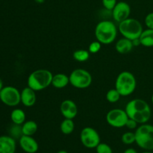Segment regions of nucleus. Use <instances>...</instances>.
Returning a JSON list of instances; mask_svg holds the SVG:
<instances>
[{
  "label": "nucleus",
  "mask_w": 153,
  "mask_h": 153,
  "mask_svg": "<svg viewBox=\"0 0 153 153\" xmlns=\"http://www.w3.org/2000/svg\"><path fill=\"white\" fill-rule=\"evenodd\" d=\"M125 111L128 118L134 120L140 124L146 123L152 115L149 104L141 99H134L128 102Z\"/></svg>",
  "instance_id": "1"
},
{
  "label": "nucleus",
  "mask_w": 153,
  "mask_h": 153,
  "mask_svg": "<svg viewBox=\"0 0 153 153\" xmlns=\"http://www.w3.org/2000/svg\"><path fill=\"white\" fill-rule=\"evenodd\" d=\"M117 28L111 21L103 20L99 22L95 28V37L102 44H111L115 40Z\"/></svg>",
  "instance_id": "2"
},
{
  "label": "nucleus",
  "mask_w": 153,
  "mask_h": 153,
  "mask_svg": "<svg viewBox=\"0 0 153 153\" xmlns=\"http://www.w3.org/2000/svg\"><path fill=\"white\" fill-rule=\"evenodd\" d=\"M53 75L49 70L40 69L34 70L28 78V87L34 91H40L46 89L52 85Z\"/></svg>",
  "instance_id": "3"
},
{
  "label": "nucleus",
  "mask_w": 153,
  "mask_h": 153,
  "mask_svg": "<svg viewBox=\"0 0 153 153\" xmlns=\"http://www.w3.org/2000/svg\"><path fill=\"white\" fill-rule=\"evenodd\" d=\"M136 79L134 75L128 71L120 73L115 82V88L117 90L121 97H128L135 91Z\"/></svg>",
  "instance_id": "4"
},
{
  "label": "nucleus",
  "mask_w": 153,
  "mask_h": 153,
  "mask_svg": "<svg viewBox=\"0 0 153 153\" xmlns=\"http://www.w3.org/2000/svg\"><path fill=\"white\" fill-rule=\"evenodd\" d=\"M143 26L140 21L128 17L119 23V31L125 38L134 40L140 37L143 32Z\"/></svg>",
  "instance_id": "5"
},
{
  "label": "nucleus",
  "mask_w": 153,
  "mask_h": 153,
  "mask_svg": "<svg viewBox=\"0 0 153 153\" xmlns=\"http://www.w3.org/2000/svg\"><path fill=\"white\" fill-rule=\"evenodd\" d=\"M135 143L145 150H153V126L142 124L137 127L135 132Z\"/></svg>",
  "instance_id": "6"
},
{
  "label": "nucleus",
  "mask_w": 153,
  "mask_h": 153,
  "mask_svg": "<svg viewBox=\"0 0 153 153\" xmlns=\"http://www.w3.org/2000/svg\"><path fill=\"white\" fill-rule=\"evenodd\" d=\"M70 83L72 86L78 89L88 88L92 83L91 73L84 69H76L70 73Z\"/></svg>",
  "instance_id": "7"
},
{
  "label": "nucleus",
  "mask_w": 153,
  "mask_h": 153,
  "mask_svg": "<svg viewBox=\"0 0 153 153\" xmlns=\"http://www.w3.org/2000/svg\"><path fill=\"white\" fill-rule=\"evenodd\" d=\"M0 101L9 107H14L21 102L20 92L13 86H5L0 91Z\"/></svg>",
  "instance_id": "8"
},
{
  "label": "nucleus",
  "mask_w": 153,
  "mask_h": 153,
  "mask_svg": "<svg viewBox=\"0 0 153 153\" xmlns=\"http://www.w3.org/2000/svg\"><path fill=\"white\" fill-rule=\"evenodd\" d=\"M80 140L86 148L94 149L100 143V136L94 128L85 127L80 133Z\"/></svg>",
  "instance_id": "9"
},
{
  "label": "nucleus",
  "mask_w": 153,
  "mask_h": 153,
  "mask_svg": "<svg viewBox=\"0 0 153 153\" xmlns=\"http://www.w3.org/2000/svg\"><path fill=\"white\" fill-rule=\"evenodd\" d=\"M128 117L126 111L115 108L109 111L106 115L107 123L114 128H122L126 126Z\"/></svg>",
  "instance_id": "10"
},
{
  "label": "nucleus",
  "mask_w": 153,
  "mask_h": 153,
  "mask_svg": "<svg viewBox=\"0 0 153 153\" xmlns=\"http://www.w3.org/2000/svg\"><path fill=\"white\" fill-rule=\"evenodd\" d=\"M131 13V7L126 1H119L112 10V16L114 19L117 22L128 19Z\"/></svg>",
  "instance_id": "11"
},
{
  "label": "nucleus",
  "mask_w": 153,
  "mask_h": 153,
  "mask_svg": "<svg viewBox=\"0 0 153 153\" xmlns=\"http://www.w3.org/2000/svg\"><path fill=\"white\" fill-rule=\"evenodd\" d=\"M19 143L21 149L26 153H35L39 149L38 143L31 136L22 134L19 137Z\"/></svg>",
  "instance_id": "12"
},
{
  "label": "nucleus",
  "mask_w": 153,
  "mask_h": 153,
  "mask_svg": "<svg viewBox=\"0 0 153 153\" xmlns=\"http://www.w3.org/2000/svg\"><path fill=\"white\" fill-rule=\"evenodd\" d=\"M61 114L64 118L72 119L75 118L78 114V108L76 103L70 100H66L61 102L60 106Z\"/></svg>",
  "instance_id": "13"
},
{
  "label": "nucleus",
  "mask_w": 153,
  "mask_h": 153,
  "mask_svg": "<svg viewBox=\"0 0 153 153\" xmlns=\"http://www.w3.org/2000/svg\"><path fill=\"white\" fill-rule=\"evenodd\" d=\"M16 141L11 136H0V153H15Z\"/></svg>",
  "instance_id": "14"
},
{
  "label": "nucleus",
  "mask_w": 153,
  "mask_h": 153,
  "mask_svg": "<svg viewBox=\"0 0 153 153\" xmlns=\"http://www.w3.org/2000/svg\"><path fill=\"white\" fill-rule=\"evenodd\" d=\"M36 91L29 87H26L20 92L21 102L25 107H32L36 102Z\"/></svg>",
  "instance_id": "15"
},
{
  "label": "nucleus",
  "mask_w": 153,
  "mask_h": 153,
  "mask_svg": "<svg viewBox=\"0 0 153 153\" xmlns=\"http://www.w3.org/2000/svg\"><path fill=\"white\" fill-rule=\"evenodd\" d=\"M133 47L134 46H133L132 40L125 38V37L120 39L115 45V49H116L117 52L120 54H123V55L128 54V52H131Z\"/></svg>",
  "instance_id": "16"
},
{
  "label": "nucleus",
  "mask_w": 153,
  "mask_h": 153,
  "mask_svg": "<svg viewBox=\"0 0 153 153\" xmlns=\"http://www.w3.org/2000/svg\"><path fill=\"white\" fill-rule=\"evenodd\" d=\"M70 83V78L64 73H58L54 75L52 80V85L57 89L65 88Z\"/></svg>",
  "instance_id": "17"
},
{
  "label": "nucleus",
  "mask_w": 153,
  "mask_h": 153,
  "mask_svg": "<svg viewBox=\"0 0 153 153\" xmlns=\"http://www.w3.org/2000/svg\"><path fill=\"white\" fill-rule=\"evenodd\" d=\"M139 40L140 44L145 47H152L153 46V29L147 28L143 30L140 34Z\"/></svg>",
  "instance_id": "18"
},
{
  "label": "nucleus",
  "mask_w": 153,
  "mask_h": 153,
  "mask_svg": "<svg viewBox=\"0 0 153 153\" xmlns=\"http://www.w3.org/2000/svg\"><path fill=\"white\" fill-rule=\"evenodd\" d=\"M10 120L16 125H22L25 121V114L22 109L16 108L10 114Z\"/></svg>",
  "instance_id": "19"
},
{
  "label": "nucleus",
  "mask_w": 153,
  "mask_h": 153,
  "mask_svg": "<svg viewBox=\"0 0 153 153\" xmlns=\"http://www.w3.org/2000/svg\"><path fill=\"white\" fill-rule=\"evenodd\" d=\"M37 124L33 120H28L24 123L22 126V132L24 135L32 136L37 131Z\"/></svg>",
  "instance_id": "20"
},
{
  "label": "nucleus",
  "mask_w": 153,
  "mask_h": 153,
  "mask_svg": "<svg viewBox=\"0 0 153 153\" xmlns=\"http://www.w3.org/2000/svg\"><path fill=\"white\" fill-rule=\"evenodd\" d=\"M75 128L74 122L72 119H65L62 121L60 126V129L64 134H70Z\"/></svg>",
  "instance_id": "21"
},
{
  "label": "nucleus",
  "mask_w": 153,
  "mask_h": 153,
  "mask_svg": "<svg viewBox=\"0 0 153 153\" xmlns=\"http://www.w3.org/2000/svg\"><path fill=\"white\" fill-rule=\"evenodd\" d=\"M90 58V52L85 49H79L73 52V58L79 62H85Z\"/></svg>",
  "instance_id": "22"
},
{
  "label": "nucleus",
  "mask_w": 153,
  "mask_h": 153,
  "mask_svg": "<svg viewBox=\"0 0 153 153\" xmlns=\"http://www.w3.org/2000/svg\"><path fill=\"white\" fill-rule=\"evenodd\" d=\"M120 94L118 92L116 88L109 90L106 94V99L111 103H115L118 102L120 99Z\"/></svg>",
  "instance_id": "23"
},
{
  "label": "nucleus",
  "mask_w": 153,
  "mask_h": 153,
  "mask_svg": "<svg viewBox=\"0 0 153 153\" xmlns=\"http://www.w3.org/2000/svg\"><path fill=\"white\" fill-rule=\"evenodd\" d=\"M122 142L124 144L130 145L135 142V134L131 131H127L122 135Z\"/></svg>",
  "instance_id": "24"
},
{
  "label": "nucleus",
  "mask_w": 153,
  "mask_h": 153,
  "mask_svg": "<svg viewBox=\"0 0 153 153\" xmlns=\"http://www.w3.org/2000/svg\"><path fill=\"white\" fill-rule=\"evenodd\" d=\"M97 153H113L111 147L107 143H101L96 147Z\"/></svg>",
  "instance_id": "25"
},
{
  "label": "nucleus",
  "mask_w": 153,
  "mask_h": 153,
  "mask_svg": "<svg viewBox=\"0 0 153 153\" xmlns=\"http://www.w3.org/2000/svg\"><path fill=\"white\" fill-rule=\"evenodd\" d=\"M10 134L12 137H20L22 135V126L21 125H16L14 124L13 126L10 128Z\"/></svg>",
  "instance_id": "26"
},
{
  "label": "nucleus",
  "mask_w": 153,
  "mask_h": 153,
  "mask_svg": "<svg viewBox=\"0 0 153 153\" xmlns=\"http://www.w3.org/2000/svg\"><path fill=\"white\" fill-rule=\"evenodd\" d=\"M102 47V43L100 42H99L98 40H96V41L92 42V43L90 44L89 46V52L90 53L95 54L97 52H100V50L101 49Z\"/></svg>",
  "instance_id": "27"
},
{
  "label": "nucleus",
  "mask_w": 153,
  "mask_h": 153,
  "mask_svg": "<svg viewBox=\"0 0 153 153\" xmlns=\"http://www.w3.org/2000/svg\"><path fill=\"white\" fill-rule=\"evenodd\" d=\"M102 1L103 7L108 10H113L117 3V0H102Z\"/></svg>",
  "instance_id": "28"
},
{
  "label": "nucleus",
  "mask_w": 153,
  "mask_h": 153,
  "mask_svg": "<svg viewBox=\"0 0 153 153\" xmlns=\"http://www.w3.org/2000/svg\"><path fill=\"white\" fill-rule=\"evenodd\" d=\"M145 24L148 28L153 29V12L146 15L145 17Z\"/></svg>",
  "instance_id": "29"
},
{
  "label": "nucleus",
  "mask_w": 153,
  "mask_h": 153,
  "mask_svg": "<svg viewBox=\"0 0 153 153\" xmlns=\"http://www.w3.org/2000/svg\"><path fill=\"white\" fill-rule=\"evenodd\" d=\"M137 124L138 123L135 120L131 119V118H128L126 122V126L128 128H129V129H135L137 128Z\"/></svg>",
  "instance_id": "30"
},
{
  "label": "nucleus",
  "mask_w": 153,
  "mask_h": 153,
  "mask_svg": "<svg viewBox=\"0 0 153 153\" xmlns=\"http://www.w3.org/2000/svg\"><path fill=\"white\" fill-rule=\"evenodd\" d=\"M123 153H137V152L133 148H128V149H126Z\"/></svg>",
  "instance_id": "31"
},
{
  "label": "nucleus",
  "mask_w": 153,
  "mask_h": 153,
  "mask_svg": "<svg viewBox=\"0 0 153 153\" xmlns=\"http://www.w3.org/2000/svg\"><path fill=\"white\" fill-rule=\"evenodd\" d=\"M132 43H133V46H139V45H141L140 44V40H139V38L132 40Z\"/></svg>",
  "instance_id": "32"
},
{
  "label": "nucleus",
  "mask_w": 153,
  "mask_h": 153,
  "mask_svg": "<svg viewBox=\"0 0 153 153\" xmlns=\"http://www.w3.org/2000/svg\"><path fill=\"white\" fill-rule=\"evenodd\" d=\"M4 88V85H3V82L1 80V79H0V91L2 90V88Z\"/></svg>",
  "instance_id": "33"
},
{
  "label": "nucleus",
  "mask_w": 153,
  "mask_h": 153,
  "mask_svg": "<svg viewBox=\"0 0 153 153\" xmlns=\"http://www.w3.org/2000/svg\"><path fill=\"white\" fill-rule=\"evenodd\" d=\"M35 1L37 3H43L44 0H35Z\"/></svg>",
  "instance_id": "34"
},
{
  "label": "nucleus",
  "mask_w": 153,
  "mask_h": 153,
  "mask_svg": "<svg viewBox=\"0 0 153 153\" xmlns=\"http://www.w3.org/2000/svg\"><path fill=\"white\" fill-rule=\"evenodd\" d=\"M57 153H68V152H67V151H65V150H60V151H58V152Z\"/></svg>",
  "instance_id": "35"
},
{
  "label": "nucleus",
  "mask_w": 153,
  "mask_h": 153,
  "mask_svg": "<svg viewBox=\"0 0 153 153\" xmlns=\"http://www.w3.org/2000/svg\"><path fill=\"white\" fill-rule=\"evenodd\" d=\"M142 153H153V152H149V151H146V152H143Z\"/></svg>",
  "instance_id": "36"
},
{
  "label": "nucleus",
  "mask_w": 153,
  "mask_h": 153,
  "mask_svg": "<svg viewBox=\"0 0 153 153\" xmlns=\"http://www.w3.org/2000/svg\"><path fill=\"white\" fill-rule=\"evenodd\" d=\"M152 104H153V95H152Z\"/></svg>",
  "instance_id": "37"
}]
</instances>
